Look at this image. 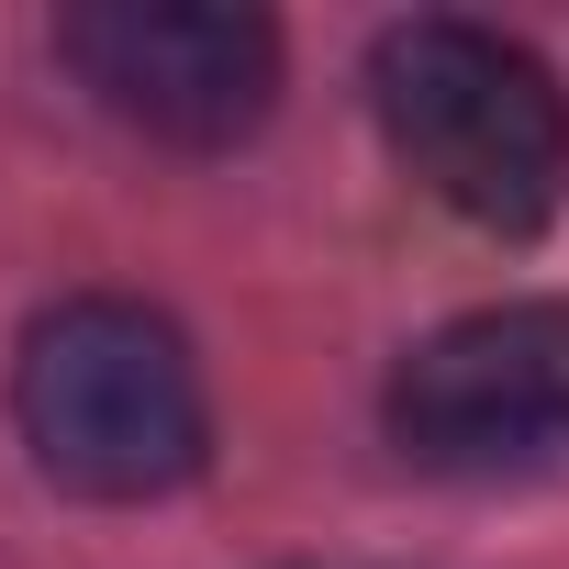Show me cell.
I'll use <instances>...</instances> for the list:
<instances>
[{"label":"cell","mask_w":569,"mask_h":569,"mask_svg":"<svg viewBox=\"0 0 569 569\" xmlns=\"http://www.w3.org/2000/svg\"><path fill=\"white\" fill-rule=\"evenodd\" d=\"M369 112L402 179L469 234H547L569 201V90L558 68L469 12H413L369 34Z\"/></svg>","instance_id":"obj_1"},{"label":"cell","mask_w":569,"mask_h":569,"mask_svg":"<svg viewBox=\"0 0 569 569\" xmlns=\"http://www.w3.org/2000/svg\"><path fill=\"white\" fill-rule=\"evenodd\" d=\"M12 425L79 502H168L212 458V391L190 336L134 291H68L23 325Z\"/></svg>","instance_id":"obj_2"},{"label":"cell","mask_w":569,"mask_h":569,"mask_svg":"<svg viewBox=\"0 0 569 569\" xmlns=\"http://www.w3.org/2000/svg\"><path fill=\"white\" fill-rule=\"evenodd\" d=\"M380 425L436 480L558 469L569 458V302L558 291H525V302H480V313L436 325L391 369Z\"/></svg>","instance_id":"obj_3"},{"label":"cell","mask_w":569,"mask_h":569,"mask_svg":"<svg viewBox=\"0 0 569 569\" xmlns=\"http://www.w3.org/2000/svg\"><path fill=\"white\" fill-rule=\"evenodd\" d=\"M68 79L146 146L223 157L279 112V23L223 0H79L57 12Z\"/></svg>","instance_id":"obj_4"}]
</instances>
